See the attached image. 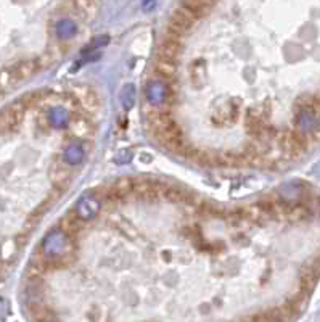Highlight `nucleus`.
Returning a JSON list of instances; mask_svg holds the SVG:
<instances>
[{
  "label": "nucleus",
  "instance_id": "f257e3e1",
  "mask_svg": "<svg viewBox=\"0 0 320 322\" xmlns=\"http://www.w3.org/2000/svg\"><path fill=\"white\" fill-rule=\"evenodd\" d=\"M278 143L282 152L288 158H299L304 150L308 148V135H304L299 130H283L278 134Z\"/></svg>",
  "mask_w": 320,
  "mask_h": 322
},
{
  "label": "nucleus",
  "instance_id": "f03ea898",
  "mask_svg": "<svg viewBox=\"0 0 320 322\" xmlns=\"http://www.w3.org/2000/svg\"><path fill=\"white\" fill-rule=\"evenodd\" d=\"M49 174H50L53 187H57L60 190H63V192H66V189L69 187L71 176H72L71 164H68L63 158H55L50 164V173Z\"/></svg>",
  "mask_w": 320,
  "mask_h": 322
},
{
  "label": "nucleus",
  "instance_id": "7ed1b4c3",
  "mask_svg": "<svg viewBox=\"0 0 320 322\" xmlns=\"http://www.w3.org/2000/svg\"><path fill=\"white\" fill-rule=\"evenodd\" d=\"M71 95H72V102H76L87 113H95L100 108V98L95 94V90H92L90 87L76 85V87L71 89Z\"/></svg>",
  "mask_w": 320,
  "mask_h": 322
},
{
  "label": "nucleus",
  "instance_id": "20e7f679",
  "mask_svg": "<svg viewBox=\"0 0 320 322\" xmlns=\"http://www.w3.org/2000/svg\"><path fill=\"white\" fill-rule=\"evenodd\" d=\"M26 105L23 100H16L13 102L11 105H8L3 113H2V130L6 132V130H16L18 126L21 124L23 118H24V113H26Z\"/></svg>",
  "mask_w": 320,
  "mask_h": 322
},
{
  "label": "nucleus",
  "instance_id": "39448f33",
  "mask_svg": "<svg viewBox=\"0 0 320 322\" xmlns=\"http://www.w3.org/2000/svg\"><path fill=\"white\" fill-rule=\"evenodd\" d=\"M196 23H198V18L193 15L192 11L187 10L185 6L179 5L177 8L174 10V13H172L171 21H169L168 26H171V28H174L177 31H181L182 34H187L190 29L195 28Z\"/></svg>",
  "mask_w": 320,
  "mask_h": 322
},
{
  "label": "nucleus",
  "instance_id": "423d86ee",
  "mask_svg": "<svg viewBox=\"0 0 320 322\" xmlns=\"http://www.w3.org/2000/svg\"><path fill=\"white\" fill-rule=\"evenodd\" d=\"M166 187L159 182L148 179H134V195L143 200H156L159 193H164Z\"/></svg>",
  "mask_w": 320,
  "mask_h": 322
},
{
  "label": "nucleus",
  "instance_id": "0eeeda50",
  "mask_svg": "<svg viewBox=\"0 0 320 322\" xmlns=\"http://www.w3.org/2000/svg\"><path fill=\"white\" fill-rule=\"evenodd\" d=\"M58 224H60V231H62L66 237H69L71 240L77 239L84 231V222L76 214V211H69L68 214H64L63 218L60 219Z\"/></svg>",
  "mask_w": 320,
  "mask_h": 322
},
{
  "label": "nucleus",
  "instance_id": "6e6552de",
  "mask_svg": "<svg viewBox=\"0 0 320 322\" xmlns=\"http://www.w3.org/2000/svg\"><path fill=\"white\" fill-rule=\"evenodd\" d=\"M146 123H148V126L155 130V134L161 132V130L172 126V124H176L174 118H172L169 111H161V110L146 111Z\"/></svg>",
  "mask_w": 320,
  "mask_h": 322
},
{
  "label": "nucleus",
  "instance_id": "1a4fd4ad",
  "mask_svg": "<svg viewBox=\"0 0 320 322\" xmlns=\"http://www.w3.org/2000/svg\"><path fill=\"white\" fill-rule=\"evenodd\" d=\"M39 69H41V68H39L37 60H24V62H19L18 64H15V66L10 69V79L15 81V82L29 79V77L34 76Z\"/></svg>",
  "mask_w": 320,
  "mask_h": 322
},
{
  "label": "nucleus",
  "instance_id": "9d476101",
  "mask_svg": "<svg viewBox=\"0 0 320 322\" xmlns=\"http://www.w3.org/2000/svg\"><path fill=\"white\" fill-rule=\"evenodd\" d=\"M92 124L89 121V118L85 116H74L71 120L69 124V132L71 135L74 137L77 140H84V139H89L90 134H92Z\"/></svg>",
  "mask_w": 320,
  "mask_h": 322
},
{
  "label": "nucleus",
  "instance_id": "9b49d317",
  "mask_svg": "<svg viewBox=\"0 0 320 322\" xmlns=\"http://www.w3.org/2000/svg\"><path fill=\"white\" fill-rule=\"evenodd\" d=\"M242 213H243V218L246 221L255 222V224H265V222L270 219L269 213L265 211V208L259 201L257 203H251V205H246L242 209Z\"/></svg>",
  "mask_w": 320,
  "mask_h": 322
},
{
  "label": "nucleus",
  "instance_id": "f8f14e48",
  "mask_svg": "<svg viewBox=\"0 0 320 322\" xmlns=\"http://www.w3.org/2000/svg\"><path fill=\"white\" fill-rule=\"evenodd\" d=\"M182 54H184V44L168 41V39H163V42L158 49V57L171 62H177V58H181Z\"/></svg>",
  "mask_w": 320,
  "mask_h": 322
},
{
  "label": "nucleus",
  "instance_id": "ddd939ff",
  "mask_svg": "<svg viewBox=\"0 0 320 322\" xmlns=\"http://www.w3.org/2000/svg\"><path fill=\"white\" fill-rule=\"evenodd\" d=\"M29 313L36 322H57V314L42 303H32L29 306Z\"/></svg>",
  "mask_w": 320,
  "mask_h": 322
},
{
  "label": "nucleus",
  "instance_id": "4468645a",
  "mask_svg": "<svg viewBox=\"0 0 320 322\" xmlns=\"http://www.w3.org/2000/svg\"><path fill=\"white\" fill-rule=\"evenodd\" d=\"M309 218V208L308 205H304L301 201H290L288 209H286V214H285V219L293 221V222H301L304 219Z\"/></svg>",
  "mask_w": 320,
  "mask_h": 322
},
{
  "label": "nucleus",
  "instance_id": "2eb2a0df",
  "mask_svg": "<svg viewBox=\"0 0 320 322\" xmlns=\"http://www.w3.org/2000/svg\"><path fill=\"white\" fill-rule=\"evenodd\" d=\"M111 189H113V192H115V195L118 196V200L121 201L134 193V179H130V177H119V179L111 186Z\"/></svg>",
  "mask_w": 320,
  "mask_h": 322
},
{
  "label": "nucleus",
  "instance_id": "dca6fc26",
  "mask_svg": "<svg viewBox=\"0 0 320 322\" xmlns=\"http://www.w3.org/2000/svg\"><path fill=\"white\" fill-rule=\"evenodd\" d=\"M155 73L164 81L172 79V77H176V74H177V63L158 57V60L155 63Z\"/></svg>",
  "mask_w": 320,
  "mask_h": 322
},
{
  "label": "nucleus",
  "instance_id": "f3484780",
  "mask_svg": "<svg viewBox=\"0 0 320 322\" xmlns=\"http://www.w3.org/2000/svg\"><path fill=\"white\" fill-rule=\"evenodd\" d=\"M156 137L164 143L166 147L169 148L174 142L184 139V132H182L181 126H177V124H172V126L166 128L164 130H161V132H158Z\"/></svg>",
  "mask_w": 320,
  "mask_h": 322
},
{
  "label": "nucleus",
  "instance_id": "a211bd4d",
  "mask_svg": "<svg viewBox=\"0 0 320 322\" xmlns=\"http://www.w3.org/2000/svg\"><path fill=\"white\" fill-rule=\"evenodd\" d=\"M181 5L185 6L189 11H192L198 19L208 15L212 6H214V3H211V2H196V0H193V2H184Z\"/></svg>",
  "mask_w": 320,
  "mask_h": 322
},
{
  "label": "nucleus",
  "instance_id": "6ab92c4d",
  "mask_svg": "<svg viewBox=\"0 0 320 322\" xmlns=\"http://www.w3.org/2000/svg\"><path fill=\"white\" fill-rule=\"evenodd\" d=\"M84 158V150L81 147V143H71V145L66 148L63 160L68 164H77L81 163Z\"/></svg>",
  "mask_w": 320,
  "mask_h": 322
},
{
  "label": "nucleus",
  "instance_id": "aec40b11",
  "mask_svg": "<svg viewBox=\"0 0 320 322\" xmlns=\"http://www.w3.org/2000/svg\"><path fill=\"white\" fill-rule=\"evenodd\" d=\"M164 198H168L172 203H187L190 200V195L184 192L181 189H176V187H166L164 190Z\"/></svg>",
  "mask_w": 320,
  "mask_h": 322
},
{
  "label": "nucleus",
  "instance_id": "412c9836",
  "mask_svg": "<svg viewBox=\"0 0 320 322\" xmlns=\"http://www.w3.org/2000/svg\"><path fill=\"white\" fill-rule=\"evenodd\" d=\"M57 31H58V34H60V36L68 37L69 34H72V32L76 31V26L72 24L71 21H68V19H64V21H60V23H58Z\"/></svg>",
  "mask_w": 320,
  "mask_h": 322
}]
</instances>
